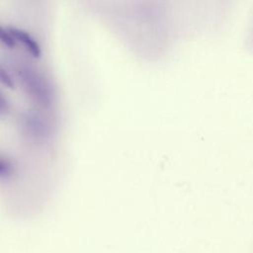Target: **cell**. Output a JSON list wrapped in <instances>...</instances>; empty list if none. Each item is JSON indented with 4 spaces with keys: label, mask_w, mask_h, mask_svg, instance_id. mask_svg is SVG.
Returning <instances> with one entry per match:
<instances>
[{
    "label": "cell",
    "mask_w": 253,
    "mask_h": 253,
    "mask_svg": "<svg viewBox=\"0 0 253 253\" xmlns=\"http://www.w3.org/2000/svg\"><path fill=\"white\" fill-rule=\"evenodd\" d=\"M16 171V167L13 161L0 153V179L1 180H10Z\"/></svg>",
    "instance_id": "277c9868"
},
{
    "label": "cell",
    "mask_w": 253,
    "mask_h": 253,
    "mask_svg": "<svg viewBox=\"0 0 253 253\" xmlns=\"http://www.w3.org/2000/svg\"><path fill=\"white\" fill-rule=\"evenodd\" d=\"M21 127L28 139L33 141H41L48 134V126L37 113H25L21 118Z\"/></svg>",
    "instance_id": "7a4b0ae2"
},
{
    "label": "cell",
    "mask_w": 253,
    "mask_h": 253,
    "mask_svg": "<svg viewBox=\"0 0 253 253\" xmlns=\"http://www.w3.org/2000/svg\"><path fill=\"white\" fill-rule=\"evenodd\" d=\"M9 32L17 42H20L26 51L33 58H40L42 55V49L38 41L26 30L17 27H8Z\"/></svg>",
    "instance_id": "3957f363"
},
{
    "label": "cell",
    "mask_w": 253,
    "mask_h": 253,
    "mask_svg": "<svg viewBox=\"0 0 253 253\" xmlns=\"http://www.w3.org/2000/svg\"><path fill=\"white\" fill-rule=\"evenodd\" d=\"M0 44L7 49H14L17 46V42L9 32L8 28L0 25Z\"/></svg>",
    "instance_id": "5b68a950"
},
{
    "label": "cell",
    "mask_w": 253,
    "mask_h": 253,
    "mask_svg": "<svg viewBox=\"0 0 253 253\" xmlns=\"http://www.w3.org/2000/svg\"><path fill=\"white\" fill-rule=\"evenodd\" d=\"M15 73L30 99L42 108H46L50 105V94L48 87L41 75L36 72L32 66L18 63L15 68Z\"/></svg>",
    "instance_id": "6da1fadb"
},
{
    "label": "cell",
    "mask_w": 253,
    "mask_h": 253,
    "mask_svg": "<svg viewBox=\"0 0 253 253\" xmlns=\"http://www.w3.org/2000/svg\"><path fill=\"white\" fill-rule=\"evenodd\" d=\"M11 112V104L7 97L0 90V118L6 117Z\"/></svg>",
    "instance_id": "52a82bcc"
},
{
    "label": "cell",
    "mask_w": 253,
    "mask_h": 253,
    "mask_svg": "<svg viewBox=\"0 0 253 253\" xmlns=\"http://www.w3.org/2000/svg\"><path fill=\"white\" fill-rule=\"evenodd\" d=\"M0 84L8 89H13L15 87V80L12 74L0 63Z\"/></svg>",
    "instance_id": "8992f818"
}]
</instances>
